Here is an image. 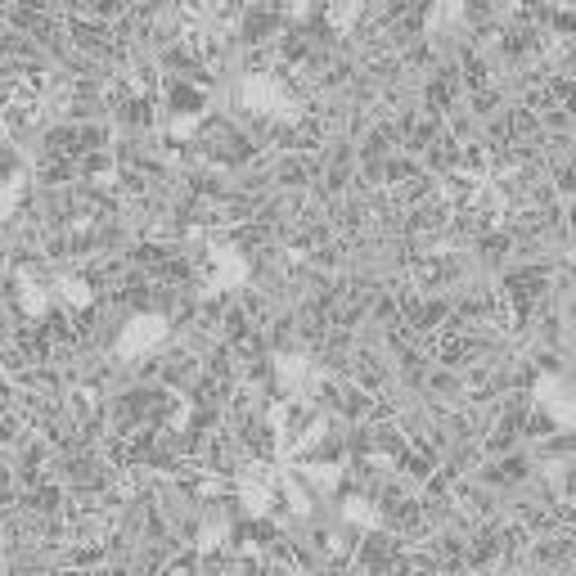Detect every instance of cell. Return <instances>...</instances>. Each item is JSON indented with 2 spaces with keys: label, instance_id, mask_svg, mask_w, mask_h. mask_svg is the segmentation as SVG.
<instances>
[{
  "label": "cell",
  "instance_id": "cell-1",
  "mask_svg": "<svg viewBox=\"0 0 576 576\" xmlns=\"http://www.w3.org/2000/svg\"><path fill=\"white\" fill-rule=\"evenodd\" d=\"M536 122L545 135H576V104H545Z\"/></svg>",
  "mask_w": 576,
  "mask_h": 576
}]
</instances>
